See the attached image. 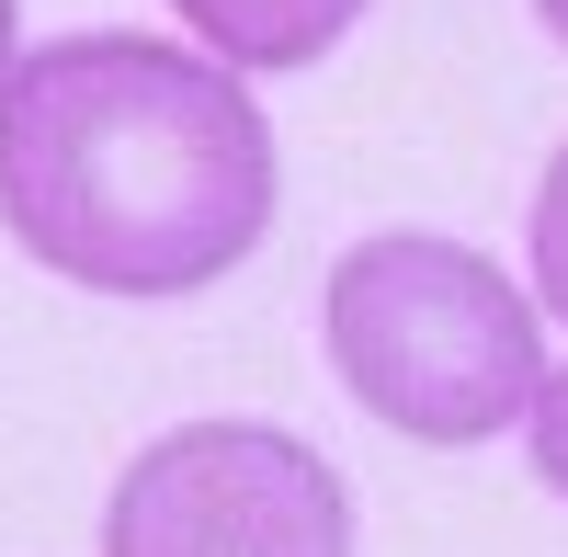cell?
Masks as SVG:
<instances>
[{
	"label": "cell",
	"instance_id": "6da1fadb",
	"mask_svg": "<svg viewBox=\"0 0 568 557\" xmlns=\"http://www.w3.org/2000/svg\"><path fill=\"white\" fill-rule=\"evenodd\" d=\"M284 205L262 91L194 34H45L0 80V227L80 296H205Z\"/></svg>",
	"mask_w": 568,
	"mask_h": 557
},
{
	"label": "cell",
	"instance_id": "7a4b0ae2",
	"mask_svg": "<svg viewBox=\"0 0 568 557\" xmlns=\"http://www.w3.org/2000/svg\"><path fill=\"white\" fill-rule=\"evenodd\" d=\"M318 342L364 422L398 444H500L546 387V307L478 240L444 227H375L318 273Z\"/></svg>",
	"mask_w": 568,
	"mask_h": 557
},
{
	"label": "cell",
	"instance_id": "3957f363",
	"mask_svg": "<svg viewBox=\"0 0 568 557\" xmlns=\"http://www.w3.org/2000/svg\"><path fill=\"white\" fill-rule=\"evenodd\" d=\"M103 557H353V478L284 422H205L149 433L103 489Z\"/></svg>",
	"mask_w": 568,
	"mask_h": 557
},
{
	"label": "cell",
	"instance_id": "277c9868",
	"mask_svg": "<svg viewBox=\"0 0 568 557\" xmlns=\"http://www.w3.org/2000/svg\"><path fill=\"white\" fill-rule=\"evenodd\" d=\"M171 12L240 80H284V69H318L329 45L364 23V0H171Z\"/></svg>",
	"mask_w": 568,
	"mask_h": 557
},
{
	"label": "cell",
	"instance_id": "5b68a950",
	"mask_svg": "<svg viewBox=\"0 0 568 557\" xmlns=\"http://www.w3.org/2000/svg\"><path fill=\"white\" fill-rule=\"evenodd\" d=\"M524 273H535V307L568 331V136H557V160L535 182V216H524Z\"/></svg>",
	"mask_w": 568,
	"mask_h": 557
},
{
	"label": "cell",
	"instance_id": "8992f818",
	"mask_svg": "<svg viewBox=\"0 0 568 557\" xmlns=\"http://www.w3.org/2000/svg\"><path fill=\"white\" fill-rule=\"evenodd\" d=\"M524 444H535V478L568 500V364H546V387H535V409H524Z\"/></svg>",
	"mask_w": 568,
	"mask_h": 557
},
{
	"label": "cell",
	"instance_id": "52a82bcc",
	"mask_svg": "<svg viewBox=\"0 0 568 557\" xmlns=\"http://www.w3.org/2000/svg\"><path fill=\"white\" fill-rule=\"evenodd\" d=\"M12 58H23V0H0V80H12Z\"/></svg>",
	"mask_w": 568,
	"mask_h": 557
},
{
	"label": "cell",
	"instance_id": "ba28073f",
	"mask_svg": "<svg viewBox=\"0 0 568 557\" xmlns=\"http://www.w3.org/2000/svg\"><path fill=\"white\" fill-rule=\"evenodd\" d=\"M535 23H546V34H557V45H568V0H535Z\"/></svg>",
	"mask_w": 568,
	"mask_h": 557
}]
</instances>
